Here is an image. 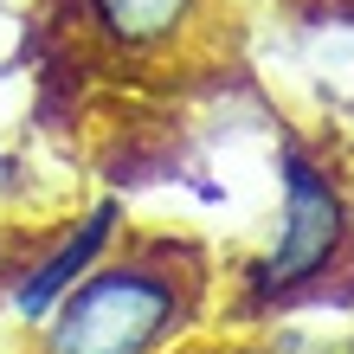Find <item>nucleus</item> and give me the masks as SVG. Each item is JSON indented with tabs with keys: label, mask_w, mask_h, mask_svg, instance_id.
<instances>
[{
	"label": "nucleus",
	"mask_w": 354,
	"mask_h": 354,
	"mask_svg": "<svg viewBox=\"0 0 354 354\" xmlns=\"http://www.w3.org/2000/svg\"><path fill=\"white\" fill-rule=\"evenodd\" d=\"M342 239H348V206L335 194V180L297 142H283V232H277V252L258 270V290L309 283L316 270H328L342 258Z\"/></svg>",
	"instance_id": "f03ea898"
},
{
	"label": "nucleus",
	"mask_w": 354,
	"mask_h": 354,
	"mask_svg": "<svg viewBox=\"0 0 354 354\" xmlns=\"http://www.w3.org/2000/svg\"><path fill=\"white\" fill-rule=\"evenodd\" d=\"M110 225H116V200H103L97 213H91L84 225H77V232H71L65 245H58V252H52L46 264H39L26 283H19V316H32V322L46 316V309H52V303H58V297H65V290H71V283L91 270V258L103 252V245H110Z\"/></svg>",
	"instance_id": "7ed1b4c3"
},
{
	"label": "nucleus",
	"mask_w": 354,
	"mask_h": 354,
	"mask_svg": "<svg viewBox=\"0 0 354 354\" xmlns=\"http://www.w3.org/2000/svg\"><path fill=\"white\" fill-rule=\"evenodd\" d=\"M46 354H149L180 322V290L149 264L77 277L46 316Z\"/></svg>",
	"instance_id": "f257e3e1"
},
{
	"label": "nucleus",
	"mask_w": 354,
	"mask_h": 354,
	"mask_svg": "<svg viewBox=\"0 0 354 354\" xmlns=\"http://www.w3.org/2000/svg\"><path fill=\"white\" fill-rule=\"evenodd\" d=\"M91 13L116 46H168L200 13V0H91Z\"/></svg>",
	"instance_id": "20e7f679"
}]
</instances>
